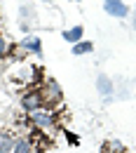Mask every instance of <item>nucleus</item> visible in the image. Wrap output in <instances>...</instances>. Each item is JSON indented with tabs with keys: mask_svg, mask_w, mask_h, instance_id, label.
<instances>
[{
	"mask_svg": "<svg viewBox=\"0 0 136 153\" xmlns=\"http://www.w3.org/2000/svg\"><path fill=\"white\" fill-rule=\"evenodd\" d=\"M28 120H31L33 127L52 130V127H57V125H59V113L54 111V108H49V106H42V108H38V111L28 113Z\"/></svg>",
	"mask_w": 136,
	"mask_h": 153,
	"instance_id": "nucleus-1",
	"label": "nucleus"
},
{
	"mask_svg": "<svg viewBox=\"0 0 136 153\" xmlns=\"http://www.w3.org/2000/svg\"><path fill=\"white\" fill-rule=\"evenodd\" d=\"M40 92H42V99H45V106H49V108H54L57 104L63 101V90L52 76L45 78V82L40 85Z\"/></svg>",
	"mask_w": 136,
	"mask_h": 153,
	"instance_id": "nucleus-2",
	"label": "nucleus"
},
{
	"mask_svg": "<svg viewBox=\"0 0 136 153\" xmlns=\"http://www.w3.org/2000/svg\"><path fill=\"white\" fill-rule=\"evenodd\" d=\"M19 106L24 113H33V111H38L45 106V99H42V92H40V87H33V90H26V92H21L19 97Z\"/></svg>",
	"mask_w": 136,
	"mask_h": 153,
	"instance_id": "nucleus-3",
	"label": "nucleus"
},
{
	"mask_svg": "<svg viewBox=\"0 0 136 153\" xmlns=\"http://www.w3.org/2000/svg\"><path fill=\"white\" fill-rule=\"evenodd\" d=\"M103 12L113 19H127L129 17V5L124 0H103Z\"/></svg>",
	"mask_w": 136,
	"mask_h": 153,
	"instance_id": "nucleus-4",
	"label": "nucleus"
},
{
	"mask_svg": "<svg viewBox=\"0 0 136 153\" xmlns=\"http://www.w3.org/2000/svg\"><path fill=\"white\" fill-rule=\"evenodd\" d=\"M17 45H19L21 52H26V54H33V57L42 59V40H40V36H24Z\"/></svg>",
	"mask_w": 136,
	"mask_h": 153,
	"instance_id": "nucleus-5",
	"label": "nucleus"
},
{
	"mask_svg": "<svg viewBox=\"0 0 136 153\" xmlns=\"http://www.w3.org/2000/svg\"><path fill=\"white\" fill-rule=\"evenodd\" d=\"M94 85H96V92L103 97V101H110V99L115 97V82H113V78H108V76L101 73Z\"/></svg>",
	"mask_w": 136,
	"mask_h": 153,
	"instance_id": "nucleus-6",
	"label": "nucleus"
},
{
	"mask_svg": "<svg viewBox=\"0 0 136 153\" xmlns=\"http://www.w3.org/2000/svg\"><path fill=\"white\" fill-rule=\"evenodd\" d=\"M61 38L66 40V42H71V45H75L80 40H85V26H71V28H66V31H61Z\"/></svg>",
	"mask_w": 136,
	"mask_h": 153,
	"instance_id": "nucleus-7",
	"label": "nucleus"
},
{
	"mask_svg": "<svg viewBox=\"0 0 136 153\" xmlns=\"http://www.w3.org/2000/svg\"><path fill=\"white\" fill-rule=\"evenodd\" d=\"M94 52V42L92 40H80L75 45H71V54L73 57H85V54H92Z\"/></svg>",
	"mask_w": 136,
	"mask_h": 153,
	"instance_id": "nucleus-8",
	"label": "nucleus"
},
{
	"mask_svg": "<svg viewBox=\"0 0 136 153\" xmlns=\"http://www.w3.org/2000/svg\"><path fill=\"white\" fill-rule=\"evenodd\" d=\"M14 134L10 130H0V153H12V146H14Z\"/></svg>",
	"mask_w": 136,
	"mask_h": 153,
	"instance_id": "nucleus-9",
	"label": "nucleus"
},
{
	"mask_svg": "<svg viewBox=\"0 0 136 153\" xmlns=\"http://www.w3.org/2000/svg\"><path fill=\"white\" fill-rule=\"evenodd\" d=\"M12 153H33V146L26 137H17L14 139V146H12Z\"/></svg>",
	"mask_w": 136,
	"mask_h": 153,
	"instance_id": "nucleus-10",
	"label": "nucleus"
},
{
	"mask_svg": "<svg viewBox=\"0 0 136 153\" xmlns=\"http://www.w3.org/2000/svg\"><path fill=\"white\" fill-rule=\"evenodd\" d=\"M7 52H10V40H7L2 33H0V59L7 57Z\"/></svg>",
	"mask_w": 136,
	"mask_h": 153,
	"instance_id": "nucleus-11",
	"label": "nucleus"
},
{
	"mask_svg": "<svg viewBox=\"0 0 136 153\" xmlns=\"http://www.w3.org/2000/svg\"><path fill=\"white\" fill-rule=\"evenodd\" d=\"M19 28H21V31H24V33H28V31H31V26H28L26 21H21V24H19Z\"/></svg>",
	"mask_w": 136,
	"mask_h": 153,
	"instance_id": "nucleus-12",
	"label": "nucleus"
},
{
	"mask_svg": "<svg viewBox=\"0 0 136 153\" xmlns=\"http://www.w3.org/2000/svg\"><path fill=\"white\" fill-rule=\"evenodd\" d=\"M132 28H134V31H136V12H134V14H132Z\"/></svg>",
	"mask_w": 136,
	"mask_h": 153,
	"instance_id": "nucleus-13",
	"label": "nucleus"
},
{
	"mask_svg": "<svg viewBox=\"0 0 136 153\" xmlns=\"http://www.w3.org/2000/svg\"><path fill=\"white\" fill-rule=\"evenodd\" d=\"M71 2H82V0H71Z\"/></svg>",
	"mask_w": 136,
	"mask_h": 153,
	"instance_id": "nucleus-14",
	"label": "nucleus"
}]
</instances>
